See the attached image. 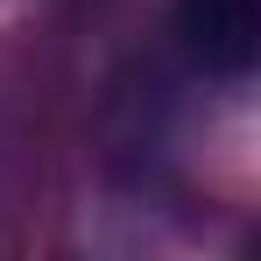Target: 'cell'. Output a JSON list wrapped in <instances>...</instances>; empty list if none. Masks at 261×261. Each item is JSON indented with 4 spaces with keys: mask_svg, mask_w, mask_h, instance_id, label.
I'll return each mask as SVG.
<instances>
[{
    "mask_svg": "<svg viewBox=\"0 0 261 261\" xmlns=\"http://www.w3.org/2000/svg\"><path fill=\"white\" fill-rule=\"evenodd\" d=\"M176 36L212 78H247L261 64V0H176Z\"/></svg>",
    "mask_w": 261,
    "mask_h": 261,
    "instance_id": "1",
    "label": "cell"
}]
</instances>
